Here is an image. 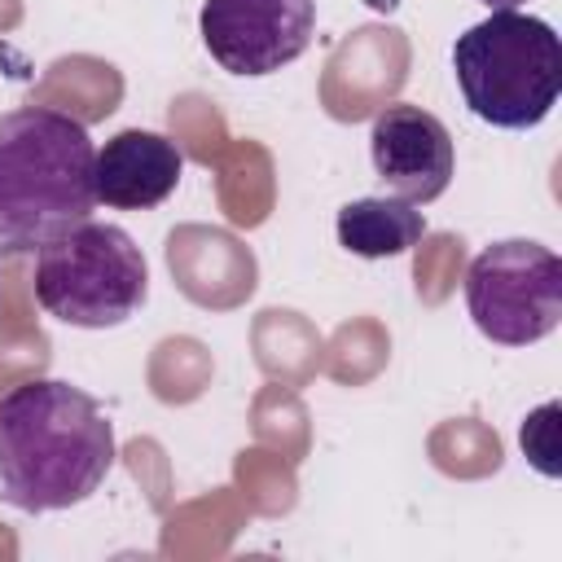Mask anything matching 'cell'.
<instances>
[{"instance_id": "9c48e42d", "label": "cell", "mask_w": 562, "mask_h": 562, "mask_svg": "<svg viewBox=\"0 0 562 562\" xmlns=\"http://www.w3.org/2000/svg\"><path fill=\"white\" fill-rule=\"evenodd\" d=\"M338 246L360 259L408 255L426 237V215L404 198H356L338 211Z\"/></svg>"}, {"instance_id": "52a82bcc", "label": "cell", "mask_w": 562, "mask_h": 562, "mask_svg": "<svg viewBox=\"0 0 562 562\" xmlns=\"http://www.w3.org/2000/svg\"><path fill=\"white\" fill-rule=\"evenodd\" d=\"M369 154H373L378 180L413 206L443 198L457 171V149L443 119L408 101L378 110L369 127Z\"/></svg>"}, {"instance_id": "8fae6325", "label": "cell", "mask_w": 562, "mask_h": 562, "mask_svg": "<svg viewBox=\"0 0 562 562\" xmlns=\"http://www.w3.org/2000/svg\"><path fill=\"white\" fill-rule=\"evenodd\" d=\"M479 4H487V9H518L522 0H479Z\"/></svg>"}, {"instance_id": "3957f363", "label": "cell", "mask_w": 562, "mask_h": 562, "mask_svg": "<svg viewBox=\"0 0 562 562\" xmlns=\"http://www.w3.org/2000/svg\"><path fill=\"white\" fill-rule=\"evenodd\" d=\"M452 75L474 119L527 132L549 119L562 92L558 31L518 9H492L452 44Z\"/></svg>"}, {"instance_id": "8992f818", "label": "cell", "mask_w": 562, "mask_h": 562, "mask_svg": "<svg viewBox=\"0 0 562 562\" xmlns=\"http://www.w3.org/2000/svg\"><path fill=\"white\" fill-rule=\"evenodd\" d=\"M198 31L228 75L259 79L307 53L316 0H202Z\"/></svg>"}, {"instance_id": "30bf717a", "label": "cell", "mask_w": 562, "mask_h": 562, "mask_svg": "<svg viewBox=\"0 0 562 562\" xmlns=\"http://www.w3.org/2000/svg\"><path fill=\"white\" fill-rule=\"evenodd\" d=\"M558 417V404H544L540 413H531L527 417V426H522V452L544 470V474H558V448H553V422Z\"/></svg>"}, {"instance_id": "5b68a950", "label": "cell", "mask_w": 562, "mask_h": 562, "mask_svg": "<svg viewBox=\"0 0 562 562\" xmlns=\"http://www.w3.org/2000/svg\"><path fill=\"white\" fill-rule=\"evenodd\" d=\"M465 307L483 338L531 347L562 321V259L527 237L492 241L465 268Z\"/></svg>"}, {"instance_id": "ba28073f", "label": "cell", "mask_w": 562, "mask_h": 562, "mask_svg": "<svg viewBox=\"0 0 562 562\" xmlns=\"http://www.w3.org/2000/svg\"><path fill=\"white\" fill-rule=\"evenodd\" d=\"M180 171H184V154L176 149V140L145 127H127L110 136L105 149H97V167H92L97 202L114 211H149L176 193Z\"/></svg>"}, {"instance_id": "6da1fadb", "label": "cell", "mask_w": 562, "mask_h": 562, "mask_svg": "<svg viewBox=\"0 0 562 562\" xmlns=\"http://www.w3.org/2000/svg\"><path fill=\"white\" fill-rule=\"evenodd\" d=\"M114 465V426L101 404L57 378H31L0 395V496L48 514L88 501Z\"/></svg>"}, {"instance_id": "277c9868", "label": "cell", "mask_w": 562, "mask_h": 562, "mask_svg": "<svg viewBox=\"0 0 562 562\" xmlns=\"http://www.w3.org/2000/svg\"><path fill=\"white\" fill-rule=\"evenodd\" d=\"M149 268L119 224L83 220L35 250V303L75 329H114L140 312Z\"/></svg>"}, {"instance_id": "7a4b0ae2", "label": "cell", "mask_w": 562, "mask_h": 562, "mask_svg": "<svg viewBox=\"0 0 562 562\" xmlns=\"http://www.w3.org/2000/svg\"><path fill=\"white\" fill-rule=\"evenodd\" d=\"M97 145L53 105L0 114V255H31L83 224L97 206Z\"/></svg>"}]
</instances>
